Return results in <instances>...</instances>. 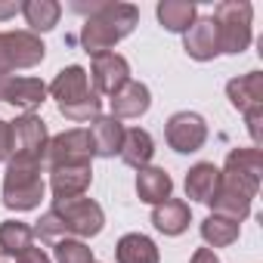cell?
<instances>
[{
	"mask_svg": "<svg viewBox=\"0 0 263 263\" xmlns=\"http://www.w3.org/2000/svg\"><path fill=\"white\" fill-rule=\"evenodd\" d=\"M105 226V214L102 208L93 201V198H65V201H53V208L37 220L34 226V235L44 238V241H59V238H68V235H78V238H93L99 235Z\"/></svg>",
	"mask_w": 263,
	"mask_h": 263,
	"instance_id": "1",
	"label": "cell"
},
{
	"mask_svg": "<svg viewBox=\"0 0 263 263\" xmlns=\"http://www.w3.org/2000/svg\"><path fill=\"white\" fill-rule=\"evenodd\" d=\"M137 22H140V10L134 4H111V0H102L99 10L93 16H87V22L81 28V47L90 56L111 53V47L134 31Z\"/></svg>",
	"mask_w": 263,
	"mask_h": 263,
	"instance_id": "2",
	"label": "cell"
},
{
	"mask_svg": "<svg viewBox=\"0 0 263 263\" xmlns=\"http://www.w3.org/2000/svg\"><path fill=\"white\" fill-rule=\"evenodd\" d=\"M47 93H53L59 111L68 118V121H96L99 111H102V99L99 93L90 87V78L81 65H68L62 68L53 84L47 87Z\"/></svg>",
	"mask_w": 263,
	"mask_h": 263,
	"instance_id": "3",
	"label": "cell"
},
{
	"mask_svg": "<svg viewBox=\"0 0 263 263\" xmlns=\"http://www.w3.org/2000/svg\"><path fill=\"white\" fill-rule=\"evenodd\" d=\"M44 180H41V164L37 161H22L10 158L7 174H4V204L10 211H34L44 201Z\"/></svg>",
	"mask_w": 263,
	"mask_h": 263,
	"instance_id": "4",
	"label": "cell"
},
{
	"mask_svg": "<svg viewBox=\"0 0 263 263\" xmlns=\"http://www.w3.org/2000/svg\"><path fill=\"white\" fill-rule=\"evenodd\" d=\"M251 4L248 0H223L214 10V25H217V41H220V53H245L251 47Z\"/></svg>",
	"mask_w": 263,
	"mask_h": 263,
	"instance_id": "5",
	"label": "cell"
},
{
	"mask_svg": "<svg viewBox=\"0 0 263 263\" xmlns=\"http://www.w3.org/2000/svg\"><path fill=\"white\" fill-rule=\"evenodd\" d=\"M226 96L245 115L248 134H251L254 149H257L260 140H263V127H260V121H263V74L260 71H248L241 78H232L226 84Z\"/></svg>",
	"mask_w": 263,
	"mask_h": 263,
	"instance_id": "6",
	"label": "cell"
},
{
	"mask_svg": "<svg viewBox=\"0 0 263 263\" xmlns=\"http://www.w3.org/2000/svg\"><path fill=\"white\" fill-rule=\"evenodd\" d=\"M47 56V47L31 31H4L0 34V78H10L19 68H34Z\"/></svg>",
	"mask_w": 263,
	"mask_h": 263,
	"instance_id": "7",
	"label": "cell"
},
{
	"mask_svg": "<svg viewBox=\"0 0 263 263\" xmlns=\"http://www.w3.org/2000/svg\"><path fill=\"white\" fill-rule=\"evenodd\" d=\"M47 143H50L47 124L37 115H22V118L10 121V158H22V161L44 164Z\"/></svg>",
	"mask_w": 263,
	"mask_h": 263,
	"instance_id": "8",
	"label": "cell"
},
{
	"mask_svg": "<svg viewBox=\"0 0 263 263\" xmlns=\"http://www.w3.org/2000/svg\"><path fill=\"white\" fill-rule=\"evenodd\" d=\"M164 137H167V146L180 155H192L198 152L204 143H208V124L201 115L195 111H177L167 118V127H164Z\"/></svg>",
	"mask_w": 263,
	"mask_h": 263,
	"instance_id": "9",
	"label": "cell"
},
{
	"mask_svg": "<svg viewBox=\"0 0 263 263\" xmlns=\"http://www.w3.org/2000/svg\"><path fill=\"white\" fill-rule=\"evenodd\" d=\"M53 167H65V164H90L93 161V140H90V130H65V134L53 137L47 143V158Z\"/></svg>",
	"mask_w": 263,
	"mask_h": 263,
	"instance_id": "10",
	"label": "cell"
},
{
	"mask_svg": "<svg viewBox=\"0 0 263 263\" xmlns=\"http://www.w3.org/2000/svg\"><path fill=\"white\" fill-rule=\"evenodd\" d=\"M254 195H257L254 186H248V183H241V180H235V177H229V174L220 171V186H217V195L211 198V208H214V214L241 223L251 214Z\"/></svg>",
	"mask_w": 263,
	"mask_h": 263,
	"instance_id": "11",
	"label": "cell"
},
{
	"mask_svg": "<svg viewBox=\"0 0 263 263\" xmlns=\"http://www.w3.org/2000/svg\"><path fill=\"white\" fill-rule=\"evenodd\" d=\"M0 102H10L25 115H34L47 102V84L41 78H0Z\"/></svg>",
	"mask_w": 263,
	"mask_h": 263,
	"instance_id": "12",
	"label": "cell"
},
{
	"mask_svg": "<svg viewBox=\"0 0 263 263\" xmlns=\"http://www.w3.org/2000/svg\"><path fill=\"white\" fill-rule=\"evenodd\" d=\"M90 78H93V90L102 93V96H115L127 81H130V65L121 53H99L93 56V65H90Z\"/></svg>",
	"mask_w": 263,
	"mask_h": 263,
	"instance_id": "13",
	"label": "cell"
},
{
	"mask_svg": "<svg viewBox=\"0 0 263 263\" xmlns=\"http://www.w3.org/2000/svg\"><path fill=\"white\" fill-rule=\"evenodd\" d=\"M93 183V164H65L50 171V186H53V201L65 198H81Z\"/></svg>",
	"mask_w": 263,
	"mask_h": 263,
	"instance_id": "14",
	"label": "cell"
},
{
	"mask_svg": "<svg viewBox=\"0 0 263 263\" xmlns=\"http://www.w3.org/2000/svg\"><path fill=\"white\" fill-rule=\"evenodd\" d=\"M183 47L186 53L195 59V62H211L220 56V41H217V25L214 19H195L183 37Z\"/></svg>",
	"mask_w": 263,
	"mask_h": 263,
	"instance_id": "15",
	"label": "cell"
},
{
	"mask_svg": "<svg viewBox=\"0 0 263 263\" xmlns=\"http://www.w3.org/2000/svg\"><path fill=\"white\" fill-rule=\"evenodd\" d=\"M149 105H152L149 87L140 84V81H127L111 96V118H118V121H124V118H140V115L149 111Z\"/></svg>",
	"mask_w": 263,
	"mask_h": 263,
	"instance_id": "16",
	"label": "cell"
},
{
	"mask_svg": "<svg viewBox=\"0 0 263 263\" xmlns=\"http://www.w3.org/2000/svg\"><path fill=\"white\" fill-rule=\"evenodd\" d=\"M121 161L127 167H134V171H143L149 167L152 155H155V140L149 130L143 127H134V130H124V143H121Z\"/></svg>",
	"mask_w": 263,
	"mask_h": 263,
	"instance_id": "17",
	"label": "cell"
},
{
	"mask_svg": "<svg viewBox=\"0 0 263 263\" xmlns=\"http://www.w3.org/2000/svg\"><path fill=\"white\" fill-rule=\"evenodd\" d=\"M223 174H229V177H235V180L260 189V174H263V155H260V149H254V146L251 149H232L226 155Z\"/></svg>",
	"mask_w": 263,
	"mask_h": 263,
	"instance_id": "18",
	"label": "cell"
},
{
	"mask_svg": "<svg viewBox=\"0 0 263 263\" xmlns=\"http://www.w3.org/2000/svg\"><path fill=\"white\" fill-rule=\"evenodd\" d=\"M90 140H93V155L99 158H111L121 152V143H124V124L118 118H96L93 127H90Z\"/></svg>",
	"mask_w": 263,
	"mask_h": 263,
	"instance_id": "19",
	"label": "cell"
},
{
	"mask_svg": "<svg viewBox=\"0 0 263 263\" xmlns=\"http://www.w3.org/2000/svg\"><path fill=\"white\" fill-rule=\"evenodd\" d=\"M189 220H192L189 204L180 198H167V201L155 204V211H152V226L164 235H183L189 229Z\"/></svg>",
	"mask_w": 263,
	"mask_h": 263,
	"instance_id": "20",
	"label": "cell"
},
{
	"mask_svg": "<svg viewBox=\"0 0 263 263\" xmlns=\"http://www.w3.org/2000/svg\"><path fill=\"white\" fill-rule=\"evenodd\" d=\"M174 192V180L164 167H143L137 174V195L146 204H161Z\"/></svg>",
	"mask_w": 263,
	"mask_h": 263,
	"instance_id": "21",
	"label": "cell"
},
{
	"mask_svg": "<svg viewBox=\"0 0 263 263\" xmlns=\"http://www.w3.org/2000/svg\"><path fill=\"white\" fill-rule=\"evenodd\" d=\"M115 257H118V263H158L161 260L158 245L149 235H143V232L121 235V241L115 248Z\"/></svg>",
	"mask_w": 263,
	"mask_h": 263,
	"instance_id": "22",
	"label": "cell"
},
{
	"mask_svg": "<svg viewBox=\"0 0 263 263\" xmlns=\"http://www.w3.org/2000/svg\"><path fill=\"white\" fill-rule=\"evenodd\" d=\"M217 186H220V167H214L211 161H198L186 174V195L192 201L211 204V198L217 195Z\"/></svg>",
	"mask_w": 263,
	"mask_h": 263,
	"instance_id": "23",
	"label": "cell"
},
{
	"mask_svg": "<svg viewBox=\"0 0 263 263\" xmlns=\"http://www.w3.org/2000/svg\"><path fill=\"white\" fill-rule=\"evenodd\" d=\"M155 13H158V22L174 34H186L189 25L198 19V7L192 0H161Z\"/></svg>",
	"mask_w": 263,
	"mask_h": 263,
	"instance_id": "24",
	"label": "cell"
},
{
	"mask_svg": "<svg viewBox=\"0 0 263 263\" xmlns=\"http://www.w3.org/2000/svg\"><path fill=\"white\" fill-rule=\"evenodd\" d=\"M22 16L31 25V34L34 31H53L59 25L62 7L56 4V0H25V4H22Z\"/></svg>",
	"mask_w": 263,
	"mask_h": 263,
	"instance_id": "25",
	"label": "cell"
},
{
	"mask_svg": "<svg viewBox=\"0 0 263 263\" xmlns=\"http://www.w3.org/2000/svg\"><path fill=\"white\" fill-rule=\"evenodd\" d=\"M34 245V229L22 220H7L0 223V254L7 257H19L22 251H28Z\"/></svg>",
	"mask_w": 263,
	"mask_h": 263,
	"instance_id": "26",
	"label": "cell"
},
{
	"mask_svg": "<svg viewBox=\"0 0 263 263\" xmlns=\"http://www.w3.org/2000/svg\"><path fill=\"white\" fill-rule=\"evenodd\" d=\"M238 232H241V223H235L229 217H220V214H208L204 223H201V238L211 248H226V245L238 241Z\"/></svg>",
	"mask_w": 263,
	"mask_h": 263,
	"instance_id": "27",
	"label": "cell"
},
{
	"mask_svg": "<svg viewBox=\"0 0 263 263\" xmlns=\"http://www.w3.org/2000/svg\"><path fill=\"white\" fill-rule=\"evenodd\" d=\"M53 251H56V263H93V251L78 238H59Z\"/></svg>",
	"mask_w": 263,
	"mask_h": 263,
	"instance_id": "28",
	"label": "cell"
},
{
	"mask_svg": "<svg viewBox=\"0 0 263 263\" xmlns=\"http://www.w3.org/2000/svg\"><path fill=\"white\" fill-rule=\"evenodd\" d=\"M16 263H53V260H50L41 248H34V245H31L28 251H22V254L16 257Z\"/></svg>",
	"mask_w": 263,
	"mask_h": 263,
	"instance_id": "29",
	"label": "cell"
},
{
	"mask_svg": "<svg viewBox=\"0 0 263 263\" xmlns=\"http://www.w3.org/2000/svg\"><path fill=\"white\" fill-rule=\"evenodd\" d=\"M0 161H10V121H0Z\"/></svg>",
	"mask_w": 263,
	"mask_h": 263,
	"instance_id": "30",
	"label": "cell"
},
{
	"mask_svg": "<svg viewBox=\"0 0 263 263\" xmlns=\"http://www.w3.org/2000/svg\"><path fill=\"white\" fill-rule=\"evenodd\" d=\"M16 13H22V4H16V0H0V22L13 19Z\"/></svg>",
	"mask_w": 263,
	"mask_h": 263,
	"instance_id": "31",
	"label": "cell"
},
{
	"mask_svg": "<svg viewBox=\"0 0 263 263\" xmlns=\"http://www.w3.org/2000/svg\"><path fill=\"white\" fill-rule=\"evenodd\" d=\"M192 263H220V257H217L211 248H198V251L192 254Z\"/></svg>",
	"mask_w": 263,
	"mask_h": 263,
	"instance_id": "32",
	"label": "cell"
},
{
	"mask_svg": "<svg viewBox=\"0 0 263 263\" xmlns=\"http://www.w3.org/2000/svg\"><path fill=\"white\" fill-rule=\"evenodd\" d=\"M0 263H13V260H10V257H7V254H0Z\"/></svg>",
	"mask_w": 263,
	"mask_h": 263,
	"instance_id": "33",
	"label": "cell"
}]
</instances>
